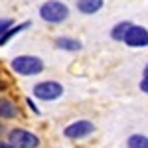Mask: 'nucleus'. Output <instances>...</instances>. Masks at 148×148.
<instances>
[{"label": "nucleus", "mask_w": 148, "mask_h": 148, "mask_svg": "<svg viewBox=\"0 0 148 148\" xmlns=\"http://www.w3.org/2000/svg\"><path fill=\"white\" fill-rule=\"evenodd\" d=\"M40 16L49 24H59L69 16V8L59 0H47L40 6Z\"/></svg>", "instance_id": "f257e3e1"}, {"label": "nucleus", "mask_w": 148, "mask_h": 148, "mask_svg": "<svg viewBox=\"0 0 148 148\" xmlns=\"http://www.w3.org/2000/svg\"><path fill=\"white\" fill-rule=\"evenodd\" d=\"M12 69L20 75H38L44 71V61L36 56H20L12 59Z\"/></svg>", "instance_id": "f03ea898"}, {"label": "nucleus", "mask_w": 148, "mask_h": 148, "mask_svg": "<svg viewBox=\"0 0 148 148\" xmlns=\"http://www.w3.org/2000/svg\"><path fill=\"white\" fill-rule=\"evenodd\" d=\"M34 95L40 101H56L63 95V87L57 81H42L34 85Z\"/></svg>", "instance_id": "7ed1b4c3"}, {"label": "nucleus", "mask_w": 148, "mask_h": 148, "mask_svg": "<svg viewBox=\"0 0 148 148\" xmlns=\"http://www.w3.org/2000/svg\"><path fill=\"white\" fill-rule=\"evenodd\" d=\"M10 144L16 148H38L40 146V138L34 132L24 130V128H14L10 130Z\"/></svg>", "instance_id": "20e7f679"}, {"label": "nucleus", "mask_w": 148, "mask_h": 148, "mask_svg": "<svg viewBox=\"0 0 148 148\" xmlns=\"http://www.w3.org/2000/svg\"><path fill=\"white\" fill-rule=\"evenodd\" d=\"M123 42L130 47H146L148 46V30L142 28V26H130Z\"/></svg>", "instance_id": "39448f33"}, {"label": "nucleus", "mask_w": 148, "mask_h": 148, "mask_svg": "<svg viewBox=\"0 0 148 148\" xmlns=\"http://www.w3.org/2000/svg\"><path fill=\"white\" fill-rule=\"evenodd\" d=\"M93 130H95L93 123H89V121H77V123H71L69 126H65L63 134L67 138H71V140H79V138H87Z\"/></svg>", "instance_id": "423d86ee"}, {"label": "nucleus", "mask_w": 148, "mask_h": 148, "mask_svg": "<svg viewBox=\"0 0 148 148\" xmlns=\"http://www.w3.org/2000/svg\"><path fill=\"white\" fill-rule=\"evenodd\" d=\"M18 116V107L10 101L0 97V119H16Z\"/></svg>", "instance_id": "0eeeda50"}, {"label": "nucleus", "mask_w": 148, "mask_h": 148, "mask_svg": "<svg viewBox=\"0 0 148 148\" xmlns=\"http://www.w3.org/2000/svg\"><path fill=\"white\" fill-rule=\"evenodd\" d=\"M103 8V0H77V10L83 14H95Z\"/></svg>", "instance_id": "6e6552de"}, {"label": "nucleus", "mask_w": 148, "mask_h": 148, "mask_svg": "<svg viewBox=\"0 0 148 148\" xmlns=\"http://www.w3.org/2000/svg\"><path fill=\"white\" fill-rule=\"evenodd\" d=\"M56 46L61 49H67V51H77V49H81V42L73 40V38H57Z\"/></svg>", "instance_id": "1a4fd4ad"}, {"label": "nucleus", "mask_w": 148, "mask_h": 148, "mask_svg": "<svg viewBox=\"0 0 148 148\" xmlns=\"http://www.w3.org/2000/svg\"><path fill=\"white\" fill-rule=\"evenodd\" d=\"M30 26V22H24V24H20V26H14V28H8L4 34L0 36V46H4V44H8V40H12L14 36H18L22 30H26Z\"/></svg>", "instance_id": "9d476101"}, {"label": "nucleus", "mask_w": 148, "mask_h": 148, "mask_svg": "<svg viewBox=\"0 0 148 148\" xmlns=\"http://www.w3.org/2000/svg\"><path fill=\"white\" fill-rule=\"evenodd\" d=\"M130 26H132L130 22H121V24H116V26L113 28V32H111V38H113V40H116V42H123Z\"/></svg>", "instance_id": "9b49d317"}, {"label": "nucleus", "mask_w": 148, "mask_h": 148, "mask_svg": "<svg viewBox=\"0 0 148 148\" xmlns=\"http://www.w3.org/2000/svg\"><path fill=\"white\" fill-rule=\"evenodd\" d=\"M126 146L128 148H148V136H144V134H132L126 140Z\"/></svg>", "instance_id": "f8f14e48"}, {"label": "nucleus", "mask_w": 148, "mask_h": 148, "mask_svg": "<svg viewBox=\"0 0 148 148\" xmlns=\"http://www.w3.org/2000/svg\"><path fill=\"white\" fill-rule=\"evenodd\" d=\"M26 103H28V107H30V109H32V111H34L36 114L40 113V109H38V107H36V105H34V101H32V99H30V97H28V99H26Z\"/></svg>", "instance_id": "ddd939ff"}, {"label": "nucleus", "mask_w": 148, "mask_h": 148, "mask_svg": "<svg viewBox=\"0 0 148 148\" xmlns=\"http://www.w3.org/2000/svg\"><path fill=\"white\" fill-rule=\"evenodd\" d=\"M140 89H142L144 93H148V79H142V81H140Z\"/></svg>", "instance_id": "4468645a"}, {"label": "nucleus", "mask_w": 148, "mask_h": 148, "mask_svg": "<svg viewBox=\"0 0 148 148\" xmlns=\"http://www.w3.org/2000/svg\"><path fill=\"white\" fill-rule=\"evenodd\" d=\"M0 148H16V146H12L10 142H0Z\"/></svg>", "instance_id": "2eb2a0df"}, {"label": "nucleus", "mask_w": 148, "mask_h": 148, "mask_svg": "<svg viewBox=\"0 0 148 148\" xmlns=\"http://www.w3.org/2000/svg\"><path fill=\"white\" fill-rule=\"evenodd\" d=\"M4 89H6V83H4V81L0 79V91H4Z\"/></svg>", "instance_id": "dca6fc26"}, {"label": "nucleus", "mask_w": 148, "mask_h": 148, "mask_svg": "<svg viewBox=\"0 0 148 148\" xmlns=\"http://www.w3.org/2000/svg\"><path fill=\"white\" fill-rule=\"evenodd\" d=\"M144 79H148V65H146V69H144Z\"/></svg>", "instance_id": "f3484780"}, {"label": "nucleus", "mask_w": 148, "mask_h": 148, "mask_svg": "<svg viewBox=\"0 0 148 148\" xmlns=\"http://www.w3.org/2000/svg\"><path fill=\"white\" fill-rule=\"evenodd\" d=\"M0 36H2V32H0Z\"/></svg>", "instance_id": "a211bd4d"}]
</instances>
